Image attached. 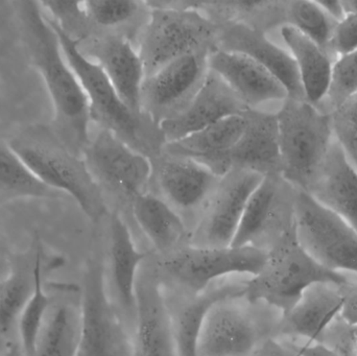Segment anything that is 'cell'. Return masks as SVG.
<instances>
[{
    "instance_id": "cell-2",
    "label": "cell",
    "mask_w": 357,
    "mask_h": 356,
    "mask_svg": "<svg viewBox=\"0 0 357 356\" xmlns=\"http://www.w3.org/2000/svg\"><path fill=\"white\" fill-rule=\"evenodd\" d=\"M48 19L58 36L63 54L87 98L91 123L114 134L148 158L160 154L165 144L160 127L144 113L132 110L121 100L100 67L82 52L77 40L56 21L50 17Z\"/></svg>"
},
{
    "instance_id": "cell-9",
    "label": "cell",
    "mask_w": 357,
    "mask_h": 356,
    "mask_svg": "<svg viewBox=\"0 0 357 356\" xmlns=\"http://www.w3.org/2000/svg\"><path fill=\"white\" fill-rule=\"evenodd\" d=\"M268 258V250L245 247H197L176 251L163 261V269L181 286L195 295L220 278L231 275H257Z\"/></svg>"
},
{
    "instance_id": "cell-44",
    "label": "cell",
    "mask_w": 357,
    "mask_h": 356,
    "mask_svg": "<svg viewBox=\"0 0 357 356\" xmlns=\"http://www.w3.org/2000/svg\"><path fill=\"white\" fill-rule=\"evenodd\" d=\"M344 8H345L346 13H352V14L357 16V0H347L343 1Z\"/></svg>"
},
{
    "instance_id": "cell-20",
    "label": "cell",
    "mask_w": 357,
    "mask_h": 356,
    "mask_svg": "<svg viewBox=\"0 0 357 356\" xmlns=\"http://www.w3.org/2000/svg\"><path fill=\"white\" fill-rule=\"evenodd\" d=\"M245 127L229 156L230 169L259 175H280L278 119L274 113L250 109L243 113Z\"/></svg>"
},
{
    "instance_id": "cell-39",
    "label": "cell",
    "mask_w": 357,
    "mask_h": 356,
    "mask_svg": "<svg viewBox=\"0 0 357 356\" xmlns=\"http://www.w3.org/2000/svg\"><path fill=\"white\" fill-rule=\"evenodd\" d=\"M260 356H301L294 348L291 342H278L270 340L264 345Z\"/></svg>"
},
{
    "instance_id": "cell-29",
    "label": "cell",
    "mask_w": 357,
    "mask_h": 356,
    "mask_svg": "<svg viewBox=\"0 0 357 356\" xmlns=\"http://www.w3.org/2000/svg\"><path fill=\"white\" fill-rule=\"evenodd\" d=\"M130 210L144 235L160 252L175 250L186 234L183 217L153 192L137 196Z\"/></svg>"
},
{
    "instance_id": "cell-25",
    "label": "cell",
    "mask_w": 357,
    "mask_h": 356,
    "mask_svg": "<svg viewBox=\"0 0 357 356\" xmlns=\"http://www.w3.org/2000/svg\"><path fill=\"white\" fill-rule=\"evenodd\" d=\"M280 35L295 61L306 102L317 107L328 94L333 56L289 25L280 27Z\"/></svg>"
},
{
    "instance_id": "cell-37",
    "label": "cell",
    "mask_w": 357,
    "mask_h": 356,
    "mask_svg": "<svg viewBox=\"0 0 357 356\" xmlns=\"http://www.w3.org/2000/svg\"><path fill=\"white\" fill-rule=\"evenodd\" d=\"M322 343L340 356H357V326L348 325L337 318L325 332Z\"/></svg>"
},
{
    "instance_id": "cell-28",
    "label": "cell",
    "mask_w": 357,
    "mask_h": 356,
    "mask_svg": "<svg viewBox=\"0 0 357 356\" xmlns=\"http://www.w3.org/2000/svg\"><path fill=\"white\" fill-rule=\"evenodd\" d=\"M245 286L238 282L208 288L171 313L176 356H197L199 332L211 307L224 299L245 296Z\"/></svg>"
},
{
    "instance_id": "cell-11",
    "label": "cell",
    "mask_w": 357,
    "mask_h": 356,
    "mask_svg": "<svg viewBox=\"0 0 357 356\" xmlns=\"http://www.w3.org/2000/svg\"><path fill=\"white\" fill-rule=\"evenodd\" d=\"M211 52L187 54L148 75L142 84L140 109L157 125L183 112L203 87Z\"/></svg>"
},
{
    "instance_id": "cell-21",
    "label": "cell",
    "mask_w": 357,
    "mask_h": 356,
    "mask_svg": "<svg viewBox=\"0 0 357 356\" xmlns=\"http://www.w3.org/2000/svg\"><path fill=\"white\" fill-rule=\"evenodd\" d=\"M296 189L280 175L266 176L245 207L231 247L255 245L274 224L293 221Z\"/></svg>"
},
{
    "instance_id": "cell-10",
    "label": "cell",
    "mask_w": 357,
    "mask_h": 356,
    "mask_svg": "<svg viewBox=\"0 0 357 356\" xmlns=\"http://www.w3.org/2000/svg\"><path fill=\"white\" fill-rule=\"evenodd\" d=\"M81 332L77 356H131L129 339L107 294L100 263H88L82 288Z\"/></svg>"
},
{
    "instance_id": "cell-16",
    "label": "cell",
    "mask_w": 357,
    "mask_h": 356,
    "mask_svg": "<svg viewBox=\"0 0 357 356\" xmlns=\"http://www.w3.org/2000/svg\"><path fill=\"white\" fill-rule=\"evenodd\" d=\"M220 25L218 49L250 56L282 84L289 98L305 100L297 66L289 50L273 42L266 31L245 23L226 22Z\"/></svg>"
},
{
    "instance_id": "cell-24",
    "label": "cell",
    "mask_w": 357,
    "mask_h": 356,
    "mask_svg": "<svg viewBox=\"0 0 357 356\" xmlns=\"http://www.w3.org/2000/svg\"><path fill=\"white\" fill-rule=\"evenodd\" d=\"M308 194L357 233V171L335 140Z\"/></svg>"
},
{
    "instance_id": "cell-7",
    "label": "cell",
    "mask_w": 357,
    "mask_h": 356,
    "mask_svg": "<svg viewBox=\"0 0 357 356\" xmlns=\"http://www.w3.org/2000/svg\"><path fill=\"white\" fill-rule=\"evenodd\" d=\"M294 227L302 248L322 267L357 275V233L314 196L296 189Z\"/></svg>"
},
{
    "instance_id": "cell-35",
    "label": "cell",
    "mask_w": 357,
    "mask_h": 356,
    "mask_svg": "<svg viewBox=\"0 0 357 356\" xmlns=\"http://www.w3.org/2000/svg\"><path fill=\"white\" fill-rule=\"evenodd\" d=\"M354 95H357V50L335 59L326 98L335 110Z\"/></svg>"
},
{
    "instance_id": "cell-3",
    "label": "cell",
    "mask_w": 357,
    "mask_h": 356,
    "mask_svg": "<svg viewBox=\"0 0 357 356\" xmlns=\"http://www.w3.org/2000/svg\"><path fill=\"white\" fill-rule=\"evenodd\" d=\"M317 284H349L347 275L327 270L317 263L298 242L293 224L268 250L261 271L250 278L245 298L251 303H266L289 313L303 293Z\"/></svg>"
},
{
    "instance_id": "cell-5",
    "label": "cell",
    "mask_w": 357,
    "mask_h": 356,
    "mask_svg": "<svg viewBox=\"0 0 357 356\" xmlns=\"http://www.w3.org/2000/svg\"><path fill=\"white\" fill-rule=\"evenodd\" d=\"M276 115L280 176L295 189L308 192L335 141L331 114L306 100L287 98Z\"/></svg>"
},
{
    "instance_id": "cell-1",
    "label": "cell",
    "mask_w": 357,
    "mask_h": 356,
    "mask_svg": "<svg viewBox=\"0 0 357 356\" xmlns=\"http://www.w3.org/2000/svg\"><path fill=\"white\" fill-rule=\"evenodd\" d=\"M17 6L29 58L50 95L63 144L82 156L91 137L89 105L83 88L40 2L21 1Z\"/></svg>"
},
{
    "instance_id": "cell-23",
    "label": "cell",
    "mask_w": 357,
    "mask_h": 356,
    "mask_svg": "<svg viewBox=\"0 0 357 356\" xmlns=\"http://www.w3.org/2000/svg\"><path fill=\"white\" fill-rule=\"evenodd\" d=\"M243 127V114L230 117L178 141L165 144L163 150L192 159L222 177L231 171L229 156Z\"/></svg>"
},
{
    "instance_id": "cell-12",
    "label": "cell",
    "mask_w": 357,
    "mask_h": 356,
    "mask_svg": "<svg viewBox=\"0 0 357 356\" xmlns=\"http://www.w3.org/2000/svg\"><path fill=\"white\" fill-rule=\"evenodd\" d=\"M262 179L264 176L243 169L222 176L199 215L191 246L230 247L248 202Z\"/></svg>"
},
{
    "instance_id": "cell-26",
    "label": "cell",
    "mask_w": 357,
    "mask_h": 356,
    "mask_svg": "<svg viewBox=\"0 0 357 356\" xmlns=\"http://www.w3.org/2000/svg\"><path fill=\"white\" fill-rule=\"evenodd\" d=\"M86 38L96 33H116L139 41L140 36L150 18L148 2L134 0H94L83 1Z\"/></svg>"
},
{
    "instance_id": "cell-30",
    "label": "cell",
    "mask_w": 357,
    "mask_h": 356,
    "mask_svg": "<svg viewBox=\"0 0 357 356\" xmlns=\"http://www.w3.org/2000/svg\"><path fill=\"white\" fill-rule=\"evenodd\" d=\"M36 284V247L31 257L12 259L8 276L0 281V342L13 340L15 330Z\"/></svg>"
},
{
    "instance_id": "cell-13",
    "label": "cell",
    "mask_w": 357,
    "mask_h": 356,
    "mask_svg": "<svg viewBox=\"0 0 357 356\" xmlns=\"http://www.w3.org/2000/svg\"><path fill=\"white\" fill-rule=\"evenodd\" d=\"M245 296L218 301L208 313L197 340V356H250L261 326Z\"/></svg>"
},
{
    "instance_id": "cell-6",
    "label": "cell",
    "mask_w": 357,
    "mask_h": 356,
    "mask_svg": "<svg viewBox=\"0 0 357 356\" xmlns=\"http://www.w3.org/2000/svg\"><path fill=\"white\" fill-rule=\"evenodd\" d=\"M13 150L46 187L70 196L91 221L107 211L106 199L88 171L82 156L63 142L44 135H26L10 142Z\"/></svg>"
},
{
    "instance_id": "cell-4",
    "label": "cell",
    "mask_w": 357,
    "mask_h": 356,
    "mask_svg": "<svg viewBox=\"0 0 357 356\" xmlns=\"http://www.w3.org/2000/svg\"><path fill=\"white\" fill-rule=\"evenodd\" d=\"M150 18L138 41L146 77L187 54L218 49L220 25L189 1H146Z\"/></svg>"
},
{
    "instance_id": "cell-32",
    "label": "cell",
    "mask_w": 357,
    "mask_h": 356,
    "mask_svg": "<svg viewBox=\"0 0 357 356\" xmlns=\"http://www.w3.org/2000/svg\"><path fill=\"white\" fill-rule=\"evenodd\" d=\"M56 194L31 173L10 144L0 142V199H52Z\"/></svg>"
},
{
    "instance_id": "cell-34",
    "label": "cell",
    "mask_w": 357,
    "mask_h": 356,
    "mask_svg": "<svg viewBox=\"0 0 357 356\" xmlns=\"http://www.w3.org/2000/svg\"><path fill=\"white\" fill-rule=\"evenodd\" d=\"M331 114L335 142L357 171V95L346 100Z\"/></svg>"
},
{
    "instance_id": "cell-14",
    "label": "cell",
    "mask_w": 357,
    "mask_h": 356,
    "mask_svg": "<svg viewBox=\"0 0 357 356\" xmlns=\"http://www.w3.org/2000/svg\"><path fill=\"white\" fill-rule=\"evenodd\" d=\"M151 163L152 177L149 192L165 201L180 215H201L222 178L192 159L163 150L151 159Z\"/></svg>"
},
{
    "instance_id": "cell-15",
    "label": "cell",
    "mask_w": 357,
    "mask_h": 356,
    "mask_svg": "<svg viewBox=\"0 0 357 356\" xmlns=\"http://www.w3.org/2000/svg\"><path fill=\"white\" fill-rule=\"evenodd\" d=\"M77 44L100 67L121 100L135 112L144 113L140 94L146 70L135 44L116 33H96Z\"/></svg>"
},
{
    "instance_id": "cell-18",
    "label": "cell",
    "mask_w": 357,
    "mask_h": 356,
    "mask_svg": "<svg viewBox=\"0 0 357 356\" xmlns=\"http://www.w3.org/2000/svg\"><path fill=\"white\" fill-rule=\"evenodd\" d=\"M209 68L249 109L289 98L282 84L264 67L245 54L216 49L208 58Z\"/></svg>"
},
{
    "instance_id": "cell-41",
    "label": "cell",
    "mask_w": 357,
    "mask_h": 356,
    "mask_svg": "<svg viewBox=\"0 0 357 356\" xmlns=\"http://www.w3.org/2000/svg\"><path fill=\"white\" fill-rule=\"evenodd\" d=\"M320 4L321 8L325 10L327 15L335 21H340L344 18L346 15L345 8H344L343 1H335V0H328V1H317Z\"/></svg>"
},
{
    "instance_id": "cell-33",
    "label": "cell",
    "mask_w": 357,
    "mask_h": 356,
    "mask_svg": "<svg viewBox=\"0 0 357 356\" xmlns=\"http://www.w3.org/2000/svg\"><path fill=\"white\" fill-rule=\"evenodd\" d=\"M335 23L317 1H283L282 26L294 27L327 52Z\"/></svg>"
},
{
    "instance_id": "cell-43",
    "label": "cell",
    "mask_w": 357,
    "mask_h": 356,
    "mask_svg": "<svg viewBox=\"0 0 357 356\" xmlns=\"http://www.w3.org/2000/svg\"><path fill=\"white\" fill-rule=\"evenodd\" d=\"M10 265H12V259L8 254L3 240L0 236V281H2L8 276Z\"/></svg>"
},
{
    "instance_id": "cell-31",
    "label": "cell",
    "mask_w": 357,
    "mask_h": 356,
    "mask_svg": "<svg viewBox=\"0 0 357 356\" xmlns=\"http://www.w3.org/2000/svg\"><path fill=\"white\" fill-rule=\"evenodd\" d=\"M79 332V307L52 298L31 356H77Z\"/></svg>"
},
{
    "instance_id": "cell-42",
    "label": "cell",
    "mask_w": 357,
    "mask_h": 356,
    "mask_svg": "<svg viewBox=\"0 0 357 356\" xmlns=\"http://www.w3.org/2000/svg\"><path fill=\"white\" fill-rule=\"evenodd\" d=\"M0 356H24L19 339L0 342Z\"/></svg>"
},
{
    "instance_id": "cell-40",
    "label": "cell",
    "mask_w": 357,
    "mask_h": 356,
    "mask_svg": "<svg viewBox=\"0 0 357 356\" xmlns=\"http://www.w3.org/2000/svg\"><path fill=\"white\" fill-rule=\"evenodd\" d=\"M291 345L301 356H340L333 349L323 343H291Z\"/></svg>"
},
{
    "instance_id": "cell-27",
    "label": "cell",
    "mask_w": 357,
    "mask_h": 356,
    "mask_svg": "<svg viewBox=\"0 0 357 356\" xmlns=\"http://www.w3.org/2000/svg\"><path fill=\"white\" fill-rule=\"evenodd\" d=\"M110 231L113 284L123 311L135 320L136 284L146 254L136 248L127 224L117 211L111 215Z\"/></svg>"
},
{
    "instance_id": "cell-36",
    "label": "cell",
    "mask_w": 357,
    "mask_h": 356,
    "mask_svg": "<svg viewBox=\"0 0 357 356\" xmlns=\"http://www.w3.org/2000/svg\"><path fill=\"white\" fill-rule=\"evenodd\" d=\"M357 50V16L346 13L345 17L335 23L329 41L328 52L333 58L346 56Z\"/></svg>"
},
{
    "instance_id": "cell-8",
    "label": "cell",
    "mask_w": 357,
    "mask_h": 356,
    "mask_svg": "<svg viewBox=\"0 0 357 356\" xmlns=\"http://www.w3.org/2000/svg\"><path fill=\"white\" fill-rule=\"evenodd\" d=\"M82 158L105 199L113 196L131 207L150 188L151 159L128 146L114 134L100 129L90 137Z\"/></svg>"
},
{
    "instance_id": "cell-17",
    "label": "cell",
    "mask_w": 357,
    "mask_h": 356,
    "mask_svg": "<svg viewBox=\"0 0 357 356\" xmlns=\"http://www.w3.org/2000/svg\"><path fill=\"white\" fill-rule=\"evenodd\" d=\"M250 110L215 73L210 70L203 87L178 116L161 123L165 144L178 141L224 119Z\"/></svg>"
},
{
    "instance_id": "cell-19",
    "label": "cell",
    "mask_w": 357,
    "mask_h": 356,
    "mask_svg": "<svg viewBox=\"0 0 357 356\" xmlns=\"http://www.w3.org/2000/svg\"><path fill=\"white\" fill-rule=\"evenodd\" d=\"M135 322L140 356H176L171 311L158 278L149 272L138 275Z\"/></svg>"
},
{
    "instance_id": "cell-38",
    "label": "cell",
    "mask_w": 357,
    "mask_h": 356,
    "mask_svg": "<svg viewBox=\"0 0 357 356\" xmlns=\"http://www.w3.org/2000/svg\"><path fill=\"white\" fill-rule=\"evenodd\" d=\"M339 318L348 325L357 326V284L344 288V303Z\"/></svg>"
},
{
    "instance_id": "cell-22",
    "label": "cell",
    "mask_w": 357,
    "mask_h": 356,
    "mask_svg": "<svg viewBox=\"0 0 357 356\" xmlns=\"http://www.w3.org/2000/svg\"><path fill=\"white\" fill-rule=\"evenodd\" d=\"M345 286L317 284L308 288L295 307L282 316L279 332L302 339L304 343H322L325 332L341 313Z\"/></svg>"
}]
</instances>
